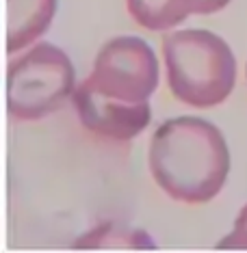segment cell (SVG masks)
Wrapping results in <instances>:
<instances>
[{"label":"cell","instance_id":"obj_8","mask_svg":"<svg viewBox=\"0 0 247 253\" xmlns=\"http://www.w3.org/2000/svg\"><path fill=\"white\" fill-rule=\"evenodd\" d=\"M219 249H247V206L234 223V229L219 243Z\"/></svg>","mask_w":247,"mask_h":253},{"label":"cell","instance_id":"obj_10","mask_svg":"<svg viewBox=\"0 0 247 253\" xmlns=\"http://www.w3.org/2000/svg\"><path fill=\"white\" fill-rule=\"evenodd\" d=\"M245 78H247V65H245Z\"/></svg>","mask_w":247,"mask_h":253},{"label":"cell","instance_id":"obj_9","mask_svg":"<svg viewBox=\"0 0 247 253\" xmlns=\"http://www.w3.org/2000/svg\"><path fill=\"white\" fill-rule=\"evenodd\" d=\"M232 0H199V7H198V15H212L217 11L226 9Z\"/></svg>","mask_w":247,"mask_h":253},{"label":"cell","instance_id":"obj_2","mask_svg":"<svg viewBox=\"0 0 247 253\" xmlns=\"http://www.w3.org/2000/svg\"><path fill=\"white\" fill-rule=\"evenodd\" d=\"M167 84L178 102L215 108L237 84V59L230 43L208 28H180L163 39Z\"/></svg>","mask_w":247,"mask_h":253},{"label":"cell","instance_id":"obj_3","mask_svg":"<svg viewBox=\"0 0 247 253\" xmlns=\"http://www.w3.org/2000/svg\"><path fill=\"white\" fill-rule=\"evenodd\" d=\"M76 67L65 50L39 42L7 65V113L15 122H39L76 93Z\"/></svg>","mask_w":247,"mask_h":253},{"label":"cell","instance_id":"obj_4","mask_svg":"<svg viewBox=\"0 0 247 253\" xmlns=\"http://www.w3.org/2000/svg\"><path fill=\"white\" fill-rule=\"evenodd\" d=\"M160 65L152 45L141 37H113L98 50L94 70L80 84L91 93L128 106L150 104L158 89Z\"/></svg>","mask_w":247,"mask_h":253},{"label":"cell","instance_id":"obj_1","mask_svg":"<svg viewBox=\"0 0 247 253\" xmlns=\"http://www.w3.org/2000/svg\"><path fill=\"white\" fill-rule=\"evenodd\" d=\"M148 163L154 182L171 199L210 201L230 173V147L212 122L180 115L163 122L150 139Z\"/></svg>","mask_w":247,"mask_h":253},{"label":"cell","instance_id":"obj_6","mask_svg":"<svg viewBox=\"0 0 247 253\" xmlns=\"http://www.w3.org/2000/svg\"><path fill=\"white\" fill-rule=\"evenodd\" d=\"M59 0H7V54H20L52 26Z\"/></svg>","mask_w":247,"mask_h":253},{"label":"cell","instance_id":"obj_5","mask_svg":"<svg viewBox=\"0 0 247 253\" xmlns=\"http://www.w3.org/2000/svg\"><path fill=\"white\" fill-rule=\"evenodd\" d=\"M74 108H76L78 122L91 134L102 136L108 141H133L143 130L150 126L152 106L139 104L128 106L111 102L104 97L91 93L85 84L78 83L76 93L72 97Z\"/></svg>","mask_w":247,"mask_h":253},{"label":"cell","instance_id":"obj_7","mask_svg":"<svg viewBox=\"0 0 247 253\" xmlns=\"http://www.w3.org/2000/svg\"><path fill=\"white\" fill-rule=\"evenodd\" d=\"M199 0H126L135 24L152 33L176 31L189 15H198Z\"/></svg>","mask_w":247,"mask_h":253}]
</instances>
